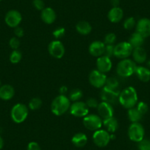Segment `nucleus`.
Here are the masks:
<instances>
[{"label": "nucleus", "mask_w": 150, "mask_h": 150, "mask_svg": "<svg viewBox=\"0 0 150 150\" xmlns=\"http://www.w3.org/2000/svg\"><path fill=\"white\" fill-rule=\"evenodd\" d=\"M86 103L88 108H97L98 105H99V102H98V101L96 100L95 98H92V97L88 98V99H87V101H86Z\"/></svg>", "instance_id": "nucleus-40"}, {"label": "nucleus", "mask_w": 150, "mask_h": 150, "mask_svg": "<svg viewBox=\"0 0 150 150\" xmlns=\"http://www.w3.org/2000/svg\"><path fill=\"white\" fill-rule=\"evenodd\" d=\"M48 51L52 57L56 59H60L65 54L64 45L59 40H55L49 44Z\"/></svg>", "instance_id": "nucleus-12"}, {"label": "nucleus", "mask_w": 150, "mask_h": 150, "mask_svg": "<svg viewBox=\"0 0 150 150\" xmlns=\"http://www.w3.org/2000/svg\"><path fill=\"white\" fill-rule=\"evenodd\" d=\"M97 111L99 116L102 118V120L112 117L114 113L112 105L105 102H102L99 104L97 107Z\"/></svg>", "instance_id": "nucleus-14"}, {"label": "nucleus", "mask_w": 150, "mask_h": 150, "mask_svg": "<svg viewBox=\"0 0 150 150\" xmlns=\"http://www.w3.org/2000/svg\"><path fill=\"white\" fill-rule=\"evenodd\" d=\"M0 87H1V81H0Z\"/></svg>", "instance_id": "nucleus-47"}, {"label": "nucleus", "mask_w": 150, "mask_h": 150, "mask_svg": "<svg viewBox=\"0 0 150 150\" xmlns=\"http://www.w3.org/2000/svg\"><path fill=\"white\" fill-rule=\"evenodd\" d=\"M132 55L133 57L134 61L138 63H144L147 58L146 52L142 47L133 49Z\"/></svg>", "instance_id": "nucleus-21"}, {"label": "nucleus", "mask_w": 150, "mask_h": 150, "mask_svg": "<svg viewBox=\"0 0 150 150\" xmlns=\"http://www.w3.org/2000/svg\"><path fill=\"white\" fill-rule=\"evenodd\" d=\"M119 93L120 92L118 90H112L106 86H104L101 91L100 96L102 102H108L110 105H112L119 101Z\"/></svg>", "instance_id": "nucleus-10"}, {"label": "nucleus", "mask_w": 150, "mask_h": 150, "mask_svg": "<svg viewBox=\"0 0 150 150\" xmlns=\"http://www.w3.org/2000/svg\"><path fill=\"white\" fill-rule=\"evenodd\" d=\"M89 83H91L93 87L96 88H101L105 86L107 80L106 75L104 73H102L99 71L93 70L89 74Z\"/></svg>", "instance_id": "nucleus-8"}, {"label": "nucleus", "mask_w": 150, "mask_h": 150, "mask_svg": "<svg viewBox=\"0 0 150 150\" xmlns=\"http://www.w3.org/2000/svg\"><path fill=\"white\" fill-rule=\"evenodd\" d=\"M20 44H21V43H20L19 39H18V38L17 37L12 38H11V40H10L9 41L10 47H11L13 50H18V47H19L20 46Z\"/></svg>", "instance_id": "nucleus-38"}, {"label": "nucleus", "mask_w": 150, "mask_h": 150, "mask_svg": "<svg viewBox=\"0 0 150 150\" xmlns=\"http://www.w3.org/2000/svg\"><path fill=\"white\" fill-rule=\"evenodd\" d=\"M112 61L110 58L108 57H106L105 55H102L101 57H99L96 60V68L97 70L99 71L102 73H107L109 72L112 69Z\"/></svg>", "instance_id": "nucleus-16"}, {"label": "nucleus", "mask_w": 150, "mask_h": 150, "mask_svg": "<svg viewBox=\"0 0 150 150\" xmlns=\"http://www.w3.org/2000/svg\"><path fill=\"white\" fill-rule=\"evenodd\" d=\"M71 107L70 99L66 95H59L53 99L51 105V110L55 116H62L66 113Z\"/></svg>", "instance_id": "nucleus-2"}, {"label": "nucleus", "mask_w": 150, "mask_h": 150, "mask_svg": "<svg viewBox=\"0 0 150 150\" xmlns=\"http://www.w3.org/2000/svg\"><path fill=\"white\" fill-rule=\"evenodd\" d=\"M114 45H105V52H104L103 55L106 56L110 58L114 54Z\"/></svg>", "instance_id": "nucleus-37"}, {"label": "nucleus", "mask_w": 150, "mask_h": 150, "mask_svg": "<svg viewBox=\"0 0 150 150\" xmlns=\"http://www.w3.org/2000/svg\"><path fill=\"white\" fill-rule=\"evenodd\" d=\"M132 46L129 44V42L124 41V42L119 43L115 45L114 47V54L113 55L119 59H126L132 54Z\"/></svg>", "instance_id": "nucleus-7"}, {"label": "nucleus", "mask_w": 150, "mask_h": 150, "mask_svg": "<svg viewBox=\"0 0 150 150\" xmlns=\"http://www.w3.org/2000/svg\"><path fill=\"white\" fill-rule=\"evenodd\" d=\"M138 150H142V149H138Z\"/></svg>", "instance_id": "nucleus-49"}, {"label": "nucleus", "mask_w": 150, "mask_h": 150, "mask_svg": "<svg viewBox=\"0 0 150 150\" xmlns=\"http://www.w3.org/2000/svg\"><path fill=\"white\" fill-rule=\"evenodd\" d=\"M71 114L75 117L81 118L87 116L88 114V107L87 106L86 102L78 101L74 102L70 107Z\"/></svg>", "instance_id": "nucleus-9"}, {"label": "nucleus", "mask_w": 150, "mask_h": 150, "mask_svg": "<svg viewBox=\"0 0 150 150\" xmlns=\"http://www.w3.org/2000/svg\"><path fill=\"white\" fill-rule=\"evenodd\" d=\"M14 95L15 90L11 85H4L0 87V99L2 100H11Z\"/></svg>", "instance_id": "nucleus-20"}, {"label": "nucleus", "mask_w": 150, "mask_h": 150, "mask_svg": "<svg viewBox=\"0 0 150 150\" xmlns=\"http://www.w3.org/2000/svg\"><path fill=\"white\" fill-rule=\"evenodd\" d=\"M119 83L117 79L113 77H107L106 83H105V86H106V87L109 88L110 89H112V90H117V88H119Z\"/></svg>", "instance_id": "nucleus-31"}, {"label": "nucleus", "mask_w": 150, "mask_h": 150, "mask_svg": "<svg viewBox=\"0 0 150 150\" xmlns=\"http://www.w3.org/2000/svg\"><path fill=\"white\" fill-rule=\"evenodd\" d=\"M138 149L150 150V140L144 138L138 142Z\"/></svg>", "instance_id": "nucleus-36"}, {"label": "nucleus", "mask_w": 150, "mask_h": 150, "mask_svg": "<svg viewBox=\"0 0 150 150\" xmlns=\"http://www.w3.org/2000/svg\"><path fill=\"white\" fill-rule=\"evenodd\" d=\"M105 44L104 42L96 41L92 42L89 46V52L93 57H101L104 54Z\"/></svg>", "instance_id": "nucleus-17"}, {"label": "nucleus", "mask_w": 150, "mask_h": 150, "mask_svg": "<svg viewBox=\"0 0 150 150\" xmlns=\"http://www.w3.org/2000/svg\"><path fill=\"white\" fill-rule=\"evenodd\" d=\"M14 33H15L16 35V37L21 38L24 36V31L21 27H16V28H14Z\"/></svg>", "instance_id": "nucleus-42"}, {"label": "nucleus", "mask_w": 150, "mask_h": 150, "mask_svg": "<svg viewBox=\"0 0 150 150\" xmlns=\"http://www.w3.org/2000/svg\"><path fill=\"white\" fill-rule=\"evenodd\" d=\"M21 59H22V54L18 50H13L10 55V61L13 64H17L21 61Z\"/></svg>", "instance_id": "nucleus-29"}, {"label": "nucleus", "mask_w": 150, "mask_h": 150, "mask_svg": "<svg viewBox=\"0 0 150 150\" xmlns=\"http://www.w3.org/2000/svg\"><path fill=\"white\" fill-rule=\"evenodd\" d=\"M76 30L82 35H87L92 31V27L88 21H80L76 25Z\"/></svg>", "instance_id": "nucleus-26"}, {"label": "nucleus", "mask_w": 150, "mask_h": 150, "mask_svg": "<svg viewBox=\"0 0 150 150\" xmlns=\"http://www.w3.org/2000/svg\"><path fill=\"white\" fill-rule=\"evenodd\" d=\"M22 20V16L21 13L16 10H11L6 13L5 17V21L7 25L12 28L18 27Z\"/></svg>", "instance_id": "nucleus-13"}, {"label": "nucleus", "mask_w": 150, "mask_h": 150, "mask_svg": "<svg viewBox=\"0 0 150 150\" xmlns=\"http://www.w3.org/2000/svg\"><path fill=\"white\" fill-rule=\"evenodd\" d=\"M71 142L75 146L83 147L87 144L88 138L86 134L83 132H78L72 137Z\"/></svg>", "instance_id": "nucleus-25"}, {"label": "nucleus", "mask_w": 150, "mask_h": 150, "mask_svg": "<svg viewBox=\"0 0 150 150\" xmlns=\"http://www.w3.org/2000/svg\"><path fill=\"white\" fill-rule=\"evenodd\" d=\"M147 66H148V69H150V60H149L148 62H147Z\"/></svg>", "instance_id": "nucleus-46"}, {"label": "nucleus", "mask_w": 150, "mask_h": 150, "mask_svg": "<svg viewBox=\"0 0 150 150\" xmlns=\"http://www.w3.org/2000/svg\"><path fill=\"white\" fill-rule=\"evenodd\" d=\"M103 120L99 115H87L83 119V125L85 127L91 131H96L101 129L102 127Z\"/></svg>", "instance_id": "nucleus-6"}, {"label": "nucleus", "mask_w": 150, "mask_h": 150, "mask_svg": "<svg viewBox=\"0 0 150 150\" xmlns=\"http://www.w3.org/2000/svg\"><path fill=\"white\" fill-rule=\"evenodd\" d=\"M144 39L145 38L144 36L141 35L140 33L135 32V33L132 35L129 38V41L128 42L129 43L131 46L132 47V48H138V47H142V45L144 43Z\"/></svg>", "instance_id": "nucleus-24"}, {"label": "nucleus", "mask_w": 150, "mask_h": 150, "mask_svg": "<svg viewBox=\"0 0 150 150\" xmlns=\"http://www.w3.org/2000/svg\"><path fill=\"white\" fill-rule=\"evenodd\" d=\"M145 130L140 122L132 123L128 129V136L131 141L134 142H140L144 138Z\"/></svg>", "instance_id": "nucleus-5"}, {"label": "nucleus", "mask_w": 150, "mask_h": 150, "mask_svg": "<svg viewBox=\"0 0 150 150\" xmlns=\"http://www.w3.org/2000/svg\"><path fill=\"white\" fill-rule=\"evenodd\" d=\"M29 108L32 110H37L42 106V100L38 97H34L29 102Z\"/></svg>", "instance_id": "nucleus-28"}, {"label": "nucleus", "mask_w": 150, "mask_h": 150, "mask_svg": "<svg viewBox=\"0 0 150 150\" xmlns=\"http://www.w3.org/2000/svg\"><path fill=\"white\" fill-rule=\"evenodd\" d=\"M33 5L38 11H43L45 8V3L43 0H33Z\"/></svg>", "instance_id": "nucleus-39"}, {"label": "nucleus", "mask_w": 150, "mask_h": 150, "mask_svg": "<svg viewBox=\"0 0 150 150\" xmlns=\"http://www.w3.org/2000/svg\"><path fill=\"white\" fill-rule=\"evenodd\" d=\"M124 16V11L119 7L112 8L108 13V18L112 23H119Z\"/></svg>", "instance_id": "nucleus-19"}, {"label": "nucleus", "mask_w": 150, "mask_h": 150, "mask_svg": "<svg viewBox=\"0 0 150 150\" xmlns=\"http://www.w3.org/2000/svg\"><path fill=\"white\" fill-rule=\"evenodd\" d=\"M59 92H60V95H65L68 92V88L66 86H61L59 89Z\"/></svg>", "instance_id": "nucleus-43"}, {"label": "nucleus", "mask_w": 150, "mask_h": 150, "mask_svg": "<svg viewBox=\"0 0 150 150\" xmlns=\"http://www.w3.org/2000/svg\"><path fill=\"white\" fill-rule=\"evenodd\" d=\"M65 33H66V30H65V28H63V27H58V28H57L56 30H54V31H53L52 35L53 36H54V38L58 40L65 35Z\"/></svg>", "instance_id": "nucleus-35"}, {"label": "nucleus", "mask_w": 150, "mask_h": 150, "mask_svg": "<svg viewBox=\"0 0 150 150\" xmlns=\"http://www.w3.org/2000/svg\"><path fill=\"white\" fill-rule=\"evenodd\" d=\"M123 25L125 30H130L133 29L134 27L136 25V21H135V19L133 17H129L124 21Z\"/></svg>", "instance_id": "nucleus-33"}, {"label": "nucleus", "mask_w": 150, "mask_h": 150, "mask_svg": "<svg viewBox=\"0 0 150 150\" xmlns=\"http://www.w3.org/2000/svg\"><path fill=\"white\" fill-rule=\"evenodd\" d=\"M119 102L124 108L130 109L138 104V93L132 86L126 88L119 93Z\"/></svg>", "instance_id": "nucleus-1"}, {"label": "nucleus", "mask_w": 150, "mask_h": 150, "mask_svg": "<svg viewBox=\"0 0 150 150\" xmlns=\"http://www.w3.org/2000/svg\"><path fill=\"white\" fill-rule=\"evenodd\" d=\"M136 32L144 38L150 36V19L142 18L136 23Z\"/></svg>", "instance_id": "nucleus-15"}, {"label": "nucleus", "mask_w": 150, "mask_h": 150, "mask_svg": "<svg viewBox=\"0 0 150 150\" xmlns=\"http://www.w3.org/2000/svg\"><path fill=\"white\" fill-rule=\"evenodd\" d=\"M127 116L129 118V121L132 123H135V122H140V121L142 119L143 115L141 112L137 110L136 108H132L129 109L127 112Z\"/></svg>", "instance_id": "nucleus-27"}, {"label": "nucleus", "mask_w": 150, "mask_h": 150, "mask_svg": "<svg viewBox=\"0 0 150 150\" xmlns=\"http://www.w3.org/2000/svg\"><path fill=\"white\" fill-rule=\"evenodd\" d=\"M1 1H2V0H0V2H1Z\"/></svg>", "instance_id": "nucleus-48"}, {"label": "nucleus", "mask_w": 150, "mask_h": 150, "mask_svg": "<svg viewBox=\"0 0 150 150\" xmlns=\"http://www.w3.org/2000/svg\"><path fill=\"white\" fill-rule=\"evenodd\" d=\"M41 18L42 21L47 24H52L55 21L57 18V15L54 10L52 8H45L41 11Z\"/></svg>", "instance_id": "nucleus-18"}, {"label": "nucleus", "mask_w": 150, "mask_h": 150, "mask_svg": "<svg viewBox=\"0 0 150 150\" xmlns=\"http://www.w3.org/2000/svg\"><path fill=\"white\" fill-rule=\"evenodd\" d=\"M110 3L112 5V8L119 7V4H120V0H110Z\"/></svg>", "instance_id": "nucleus-44"}, {"label": "nucleus", "mask_w": 150, "mask_h": 150, "mask_svg": "<svg viewBox=\"0 0 150 150\" xmlns=\"http://www.w3.org/2000/svg\"><path fill=\"white\" fill-rule=\"evenodd\" d=\"M137 110L141 112V114L144 116V114H146L149 110V106L146 102H140L137 104L136 107Z\"/></svg>", "instance_id": "nucleus-34"}, {"label": "nucleus", "mask_w": 150, "mask_h": 150, "mask_svg": "<svg viewBox=\"0 0 150 150\" xmlns=\"http://www.w3.org/2000/svg\"><path fill=\"white\" fill-rule=\"evenodd\" d=\"M116 41V35L113 33H110L107 34L104 39L105 45H113Z\"/></svg>", "instance_id": "nucleus-32"}, {"label": "nucleus", "mask_w": 150, "mask_h": 150, "mask_svg": "<svg viewBox=\"0 0 150 150\" xmlns=\"http://www.w3.org/2000/svg\"><path fill=\"white\" fill-rule=\"evenodd\" d=\"M102 125L106 128L107 131L108 132H111V133H113V132H116L118 128H119L118 120L113 116L108 118V119H104L103 122H102Z\"/></svg>", "instance_id": "nucleus-22"}, {"label": "nucleus", "mask_w": 150, "mask_h": 150, "mask_svg": "<svg viewBox=\"0 0 150 150\" xmlns=\"http://www.w3.org/2000/svg\"><path fill=\"white\" fill-rule=\"evenodd\" d=\"M137 66L135 62L130 59H123L121 60L116 67V72L118 75L122 77H130L135 73Z\"/></svg>", "instance_id": "nucleus-3"}, {"label": "nucleus", "mask_w": 150, "mask_h": 150, "mask_svg": "<svg viewBox=\"0 0 150 150\" xmlns=\"http://www.w3.org/2000/svg\"><path fill=\"white\" fill-rule=\"evenodd\" d=\"M4 146V140L2 137L0 136V150L2 149Z\"/></svg>", "instance_id": "nucleus-45"}, {"label": "nucleus", "mask_w": 150, "mask_h": 150, "mask_svg": "<svg viewBox=\"0 0 150 150\" xmlns=\"http://www.w3.org/2000/svg\"><path fill=\"white\" fill-rule=\"evenodd\" d=\"M135 74L141 82L147 83L150 80V69L144 66H137Z\"/></svg>", "instance_id": "nucleus-23"}, {"label": "nucleus", "mask_w": 150, "mask_h": 150, "mask_svg": "<svg viewBox=\"0 0 150 150\" xmlns=\"http://www.w3.org/2000/svg\"><path fill=\"white\" fill-rule=\"evenodd\" d=\"M110 135L109 132L105 129H99L95 131L93 135V143L99 147H105L109 144L110 141Z\"/></svg>", "instance_id": "nucleus-11"}, {"label": "nucleus", "mask_w": 150, "mask_h": 150, "mask_svg": "<svg viewBox=\"0 0 150 150\" xmlns=\"http://www.w3.org/2000/svg\"><path fill=\"white\" fill-rule=\"evenodd\" d=\"M28 108L22 103H18L11 109V116L12 120L16 124H21L27 119L28 116Z\"/></svg>", "instance_id": "nucleus-4"}, {"label": "nucleus", "mask_w": 150, "mask_h": 150, "mask_svg": "<svg viewBox=\"0 0 150 150\" xmlns=\"http://www.w3.org/2000/svg\"><path fill=\"white\" fill-rule=\"evenodd\" d=\"M27 150H41V149L39 144L37 142L32 141V142L29 143L28 146H27Z\"/></svg>", "instance_id": "nucleus-41"}, {"label": "nucleus", "mask_w": 150, "mask_h": 150, "mask_svg": "<svg viewBox=\"0 0 150 150\" xmlns=\"http://www.w3.org/2000/svg\"><path fill=\"white\" fill-rule=\"evenodd\" d=\"M83 97V91L80 89H74L69 93V99L72 102H78Z\"/></svg>", "instance_id": "nucleus-30"}]
</instances>
